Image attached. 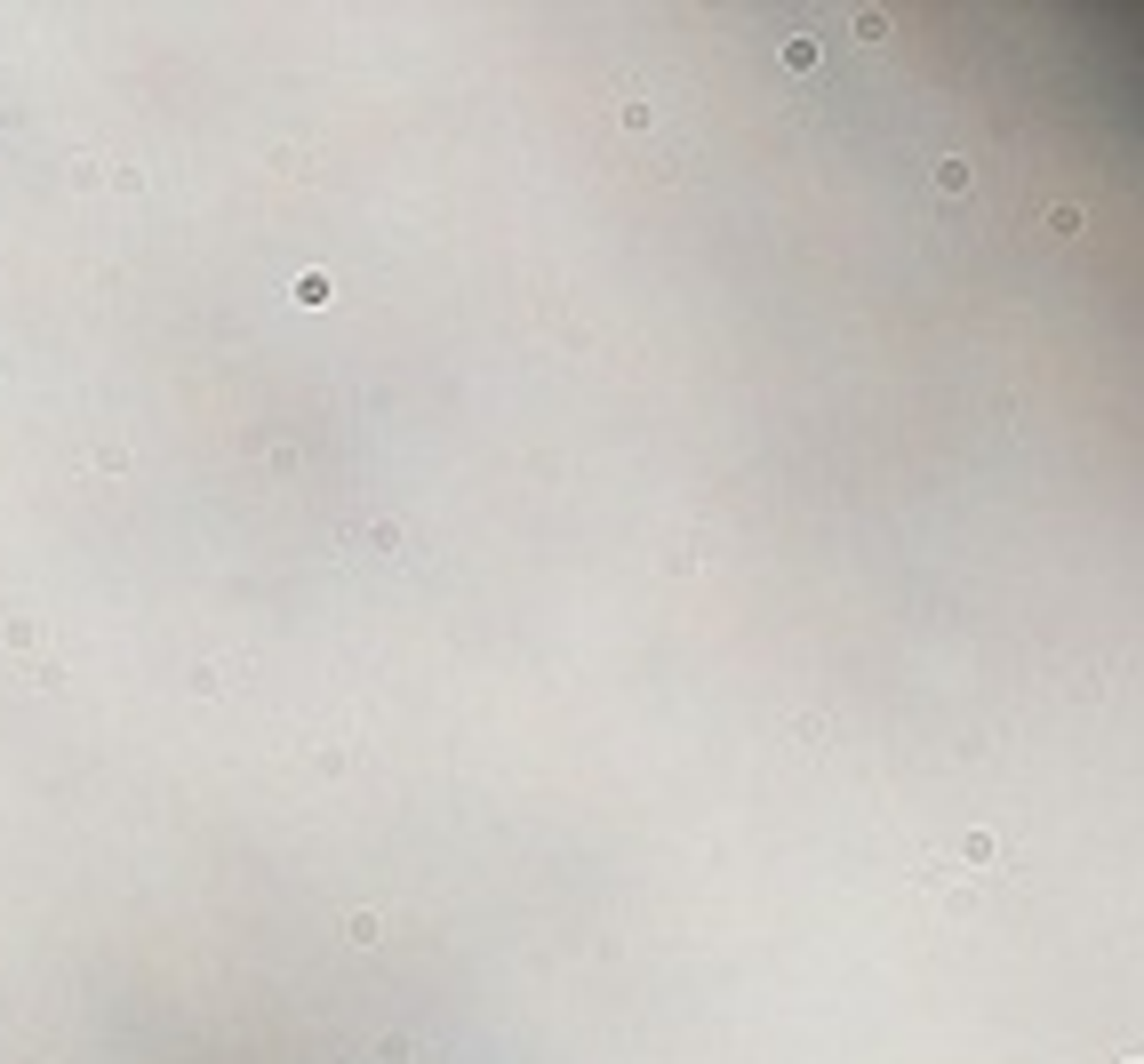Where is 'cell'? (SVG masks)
<instances>
[{
  "label": "cell",
  "instance_id": "6da1fadb",
  "mask_svg": "<svg viewBox=\"0 0 1144 1064\" xmlns=\"http://www.w3.org/2000/svg\"><path fill=\"white\" fill-rule=\"evenodd\" d=\"M0 640H9V657H40V624H32V617H9V624H0Z\"/></svg>",
  "mask_w": 1144,
  "mask_h": 1064
},
{
  "label": "cell",
  "instance_id": "7a4b0ae2",
  "mask_svg": "<svg viewBox=\"0 0 1144 1064\" xmlns=\"http://www.w3.org/2000/svg\"><path fill=\"white\" fill-rule=\"evenodd\" d=\"M288 297H296V305H329V272H296Z\"/></svg>",
  "mask_w": 1144,
  "mask_h": 1064
},
{
  "label": "cell",
  "instance_id": "3957f363",
  "mask_svg": "<svg viewBox=\"0 0 1144 1064\" xmlns=\"http://www.w3.org/2000/svg\"><path fill=\"white\" fill-rule=\"evenodd\" d=\"M936 193H969V160H936Z\"/></svg>",
  "mask_w": 1144,
  "mask_h": 1064
}]
</instances>
